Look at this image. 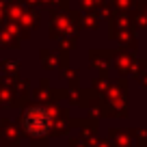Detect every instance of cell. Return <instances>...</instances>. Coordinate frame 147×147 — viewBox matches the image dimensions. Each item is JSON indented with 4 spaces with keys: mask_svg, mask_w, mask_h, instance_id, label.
<instances>
[{
    "mask_svg": "<svg viewBox=\"0 0 147 147\" xmlns=\"http://www.w3.org/2000/svg\"><path fill=\"white\" fill-rule=\"evenodd\" d=\"M20 123H22L24 132L30 136H46L52 130V113L43 106H32V108L24 110Z\"/></svg>",
    "mask_w": 147,
    "mask_h": 147,
    "instance_id": "obj_1",
    "label": "cell"
}]
</instances>
